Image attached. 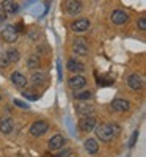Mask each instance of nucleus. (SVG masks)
<instances>
[{"label":"nucleus","instance_id":"obj_1","mask_svg":"<svg viewBox=\"0 0 146 157\" xmlns=\"http://www.w3.org/2000/svg\"><path fill=\"white\" fill-rule=\"evenodd\" d=\"M96 132V137L101 140V141H112L113 137H115V132L112 129V124H96L94 129Z\"/></svg>","mask_w":146,"mask_h":157},{"label":"nucleus","instance_id":"obj_2","mask_svg":"<svg viewBox=\"0 0 146 157\" xmlns=\"http://www.w3.org/2000/svg\"><path fill=\"white\" fill-rule=\"evenodd\" d=\"M0 36H2V39L5 43H16L17 38H19V33L17 30L14 29V25H6V27L2 30V33H0Z\"/></svg>","mask_w":146,"mask_h":157},{"label":"nucleus","instance_id":"obj_3","mask_svg":"<svg viewBox=\"0 0 146 157\" xmlns=\"http://www.w3.org/2000/svg\"><path fill=\"white\" fill-rule=\"evenodd\" d=\"M49 130V123L47 121H43V120H39V121H35L30 127V134L33 137H43L46 132Z\"/></svg>","mask_w":146,"mask_h":157},{"label":"nucleus","instance_id":"obj_4","mask_svg":"<svg viewBox=\"0 0 146 157\" xmlns=\"http://www.w3.org/2000/svg\"><path fill=\"white\" fill-rule=\"evenodd\" d=\"M64 11L68 13V14H71V16H75V14H79V13L82 11V3L79 2V0H66Z\"/></svg>","mask_w":146,"mask_h":157},{"label":"nucleus","instance_id":"obj_5","mask_svg":"<svg viewBox=\"0 0 146 157\" xmlns=\"http://www.w3.org/2000/svg\"><path fill=\"white\" fill-rule=\"evenodd\" d=\"M72 50H74V54H77V55H82V57L88 55V44L85 43V39L77 38V39H74Z\"/></svg>","mask_w":146,"mask_h":157},{"label":"nucleus","instance_id":"obj_6","mask_svg":"<svg viewBox=\"0 0 146 157\" xmlns=\"http://www.w3.org/2000/svg\"><path fill=\"white\" fill-rule=\"evenodd\" d=\"M68 85L72 90H80V88H83L86 85V78L83 75H80V74H75V75L68 78Z\"/></svg>","mask_w":146,"mask_h":157},{"label":"nucleus","instance_id":"obj_7","mask_svg":"<svg viewBox=\"0 0 146 157\" xmlns=\"http://www.w3.org/2000/svg\"><path fill=\"white\" fill-rule=\"evenodd\" d=\"M110 19H112V22L116 24V25H123V24H126V22L129 21V16H127V13L123 11V10H115V11L112 13Z\"/></svg>","mask_w":146,"mask_h":157},{"label":"nucleus","instance_id":"obj_8","mask_svg":"<svg viewBox=\"0 0 146 157\" xmlns=\"http://www.w3.org/2000/svg\"><path fill=\"white\" fill-rule=\"evenodd\" d=\"M94 126H96V120L93 116H85L79 121V129L83 130V132H90V130L94 129Z\"/></svg>","mask_w":146,"mask_h":157},{"label":"nucleus","instance_id":"obj_9","mask_svg":"<svg viewBox=\"0 0 146 157\" xmlns=\"http://www.w3.org/2000/svg\"><path fill=\"white\" fill-rule=\"evenodd\" d=\"M75 112L82 116H88L91 113H94V107L88 102H83V101H79V104L75 105Z\"/></svg>","mask_w":146,"mask_h":157},{"label":"nucleus","instance_id":"obj_10","mask_svg":"<svg viewBox=\"0 0 146 157\" xmlns=\"http://www.w3.org/2000/svg\"><path fill=\"white\" fill-rule=\"evenodd\" d=\"M0 8L5 14H14V13L19 10V5L14 2V0H3L2 3H0Z\"/></svg>","mask_w":146,"mask_h":157},{"label":"nucleus","instance_id":"obj_11","mask_svg":"<svg viewBox=\"0 0 146 157\" xmlns=\"http://www.w3.org/2000/svg\"><path fill=\"white\" fill-rule=\"evenodd\" d=\"M10 78H11V82L14 83L16 86H19V88H22V86H27V83H29V80H27V77H25L24 74H21L19 71H14L11 75H10Z\"/></svg>","mask_w":146,"mask_h":157},{"label":"nucleus","instance_id":"obj_12","mask_svg":"<svg viewBox=\"0 0 146 157\" xmlns=\"http://www.w3.org/2000/svg\"><path fill=\"white\" fill-rule=\"evenodd\" d=\"M71 27H72V32H75V33L86 32L88 27H90V21H88V19H77V21L72 22Z\"/></svg>","mask_w":146,"mask_h":157},{"label":"nucleus","instance_id":"obj_13","mask_svg":"<svg viewBox=\"0 0 146 157\" xmlns=\"http://www.w3.org/2000/svg\"><path fill=\"white\" fill-rule=\"evenodd\" d=\"M64 143H66V138L63 135L57 134L49 140V149H60V148H63Z\"/></svg>","mask_w":146,"mask_h":157},{"label":"nucleus","instance_id":"obj_14","mask_svg":"<svg viewBox=\"0 0 146 157\" xmlns=\"http://www.w3.org/2000/svg\"><path fill=\"white\" fill-rule=\"evenodd\" d=\"M127 85L132 88V90H140L141 85H143V78L140 74H130L129 78H127Z\"/></svg>","mask_w":146,"mask_h":157},{"label":"nucleus","instance_id":"obj_15","mask_svg":"<svg viewBox=\"0 0 146 157\" xmlns=\"http://www.w3.org/2000/svg\"><path fill=\"white\" fill-rule=\"evenodd\" d=\"M66 68H68V71H71V72H82L83 69H85V66H83V63H80V61H77V60H74V58H71V60H68V63H66Z\"/></svg>","mask_w":146,"mask_h":157},{"label":"nucleus","instance_id":"obj_16","mask_svg":"<svg viewBox=\"0 0 146 157\" xmlns=\"http://www.w3.org/2000/svg\"><path fill=\"white\" fill-rule=\"evenodd\" d=\"M112 107L116 112H126V110H129L130 105H129V101H126V99H115L112 102Z\"/></svg>","mask_w":146,"mask_h":157},{"label":"nucleus","instance_id":"obj_17","mask_svg":"<svg viewBox=\"0 0 146 157\" xmlns=\"http://www.w3.org/2000/svg\"><path fill=\"white\" fill-rule=\"evenodd\" d=\"M13 127H14V121L11 120V118H3L2 121H0V132L2 134H10Z\"/></svg>","mask_w":146,"mask_h":157},{"label":"nucleus","instance_id":"obj_18","mask_svg":"<svg viewBox=\"0 0 146 157\" xmlns=\"http://www.w3.org/2000/svg\"><path fill=\"white\" fill-rule=\"evenodd\" d=\"M46 78H47V75L43 71H35L32 74V83L33 85H44L46 83Z\"/></svg>","mask_w":146,"mask_h":157},{"label":"nucleus","instance_id":"obj_19","mask_svg":"<svg viewBox=\"0 0 146 157\" xmlns=\"http://www.w3.org/2000/svg\"><path fill=\"white\" fill-rule=\"evenodd\" d=\"M85 149L88 151V154H96L99 149V145L94 138H86L85 140Z\"/></svg>","mask_w":146,"mask_h":157},{"label":"nucleus","instance_id":"obj_20","mask_svg":"<svg viewBox=\"0 0 146 157\" xmlns=\"http://www.w3.org/2000/svg\"><path fill=\"white\" fill-rule=\"evenodd\" d=\"M6 57H8L10 63H17L21 58V54L17 49H10V50H6Z\"/></svg>","mask_w":146,"mask_h":157},{"label":"nucleus","instance_id":"obj_21","mask_svg":"<svg viewBox=\"0 0 146 157\" xmlns=\"http://www.w3.org/2000/svg\"><path fill=\"white\" fill-rule=\"evenodd\" d=\"M91 91H79V93H75L74 94V98H75V101H88V99H91Z\"/></svg>","mask_w":146,"mask_h":157},{"label":"nucleus","instance_id":"obj_22","mask_svg":"<svg viewBox=\"0 0 146 157\" xmlns=\"http://www.w3.org/2000/svg\"><path fill=\"white\" fill-rule=\"evenodd\" d=\"M27 66L32 68V69L39 66V58H38V55H30V57L27 58Z\"/></svg>","mask_w":146,"mask_h":157},{"label":"nucleus","instance_id":"obj_23","mask_svg":"<svg viewBox=\"0 0 146 157\" xmlns=\"http://www.w3.org/2000/svg\"><path fill=\"white\" fill-rule=\"evenodd\" d=\"M10 64V60L6 57V52H0V66L2 68H6Z\"/></svg>","mask_w":146,"mask_h":157},{"label":"nucleus","instance_id":"obj_24","mask_svg":"<svg viewBox=\"0 0 146 157\" xmlns=\"http://www.w3.org/2000/svg\"><path fill=\"white\" fill-rule=\"evenodd\" d=\"M13 102H14V105H17V107H21V109H30V105H29L27 102H22V101H19V99H14Z\"/></svg>","mask_w":146,"mask_h":157},{"label":"nucleus","instance_id":"obj_25","mask_svg":"<svg viewBox=\"0 0 146 157\" xmlns=\"http://www.w3.org/2000/svg\"><path fill=\"white\" fill-rule=\"evenodd\" d=\"M138 29H140L141 32L146 30V17H140V19H138Z\"/></svg>","mask_w":146,"mask_h":157},{"label":"nucleus","instance_id":"obj_26","mask_svg":"<svg viewBox=\"0 0 146 157\" xmlns=\"http://www.w3.org/2000/svg\"><path fill=\"white\" fill-rule=\"evenodd\" d=\"M71 154H72V151H71V149H63V151H60L55 157H69Z\"/></svg>","mask_w":146,"mask_h":157},{"label":"nucleus","instance_id":"obj_27","mask_svg":"<svg viewBox=\"0 0 146 157\" xmlns=\"http://www.w3.org/2000/svg\"><path fill=\"white\" fill-rule=\"evenodd\" d=\"M137 137H138V130H135V132L132 134V137H130V141H129V146H134V145H135Z\"/></svg>","mask_w":146,"mask_h":157},{"label":"nucleus","instance_id":"obj_28","mask_svg":"<svg viewBox=\"0 0 146 157\" xmlns=\"http://www.w3.org/2000/svg\"><path fill=\"white\" fill-rule=\"evenodd\" d=\"M24 96H25V98H29L30 101H36V99H38L36 94H30V93H27V91H24Z\"/></svg>","mask_w":146,"mask_h":157},{"label":"nucleus","instance_id":"obj_29","mask_svg":"<svg viewBox=\"0 0 146 157\" xmlns=\"http://www.w3.org/2000/svg\"><path fill=\"white\" fill-rule=\"evenodd\" d=\"M5 21H6V14H5L2 10H0V24H3Z\"/></svg>","mask_w":146,"mask_h":157},{"label":"nucleus","instance_id":"obj_30","mask_svg":"<svg viewBox=\"0 0 146 157\" xmlns=\"http://www.w3.org/2000/svg\"><path fill=\"white\" fill-rule=\"evenodd\" d=\"M0 101H2V96H0Z\"/></svg>","mask_w":146,"mask_h":157}]
</instances>
